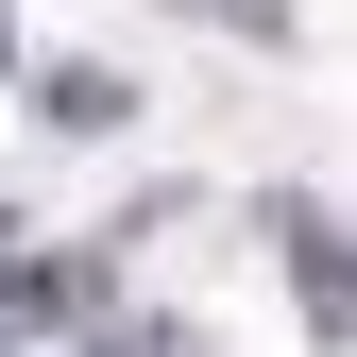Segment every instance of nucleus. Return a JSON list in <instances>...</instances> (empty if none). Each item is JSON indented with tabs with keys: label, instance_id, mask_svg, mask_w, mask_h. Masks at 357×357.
I'll list each match as a JSON object with an SVG mask.
<instances>
[{
	"label": "nucleus",
	"instance_id": "nucleus-1",
	"mask_svg": "<svg viewBox=\"0 0 357 357\" xmlns=\"http://www.w3.org/2000/svg\"><path fill=\"white\" fill-rule=\"evenodd\" d=\"M289 273H306V324L340 340V221H324V204H289Z\"/></svg>",
	"mask_w": 357,
	"mask_h": 357
}]
</instances>
